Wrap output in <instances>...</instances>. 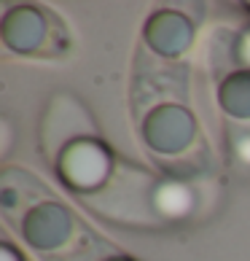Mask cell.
<instances>
[{
    "label": "cell",
    "mask_w": 250,
    "mask_h": 261,
    "mask_svg": "<svg viewBox=\"0 0 250 261\" xmlns=\"http://www.w3.org/2000/svg\"><path fill=\"white\" fill-rule=\"evenodd\" d=\"M232 153L250 167V127H232Z\"/></svg>",
    "instance_id": "cell-2"
},
{
    "label": "cell",
    "mask_w": 250,
    "mask_h": 261,
    "mask_svg": "<svg viewBox=\"0 0 250 261\" xmlns=\"http://www.w3.org/2000/svg\"><path fill=\"white\" fill-rule=\"evenodd\" d=\"M153 202H156V207L164 213L167 218H183V216H188V213H191L197 197H194V191L188 189V183L164 180V183H159Z\"/></svg>",
    "instance_id": "cell-1"
},
{
    "label": "cell",
    "mask_w": 250,
    "mask_h": 261,
    "mask_svg": "<svg viewBox=\"0 0 250 261\" xmlns=\"http://www.w3.org/2000/svg\"><path fill=\"white\" fill-rule=\"evenodd\" d=\"M245 54H247V60H250V33H247V38H245Z\"/></svg>",
    "instance_id": "cell-3"
}]
</instances>
